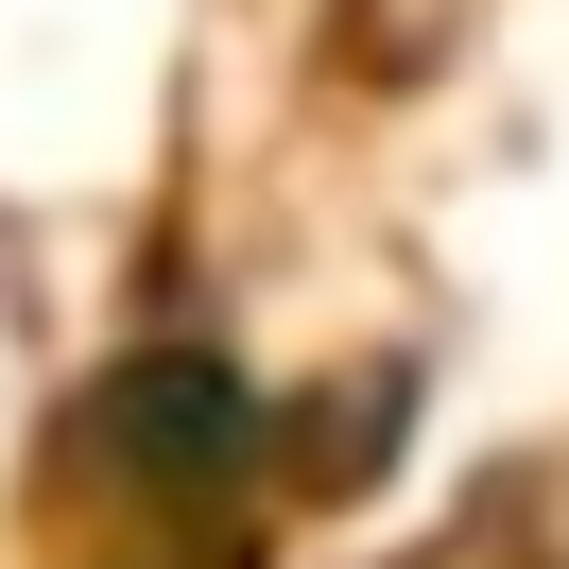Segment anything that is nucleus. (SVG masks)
I'll use <instances>...</instances> for the list:
<instances>
[{
    "instance_id": "f257e3e1",
    "label": "nucleus",
    "mask_w": 569,
    "mask_h": 569,
    "mask_svg": "<svg viewBox=\"0 0 569 569\" xmlns=\"http://www.w3.org/2000/svg\"><path fill=\"white\" fill-rule=\"evenodd\" d=\"M52 466L139 569H242L259 535L311 500V397H277L224 311H156L70 380Z\"/></svg>"
}]
</instances>
